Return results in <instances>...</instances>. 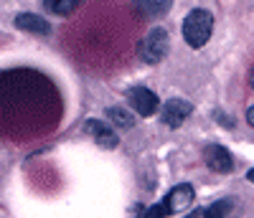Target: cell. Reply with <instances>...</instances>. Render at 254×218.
Wrapping results in <instances>:
<instances>
[{
    "label": "cell",
    "instance_id": "cell-2",
    "mask_svg": "<svg viewBox=\"0 0 254 218\" xmlns=\"http://www.w3.org/2000/svg\"><path fill=\"white\" fill-rule=\"evenodd\" d=\"M168 46H171V43H168V33H165L163 28H153L150 33L140 41L137 54H140V58H142L145 63H158V61L165 58Z\"/></svg>",
    "mask_w": 254,
    "mask_h": 218
},
{
    "label": "cell",
    "instance_id": "cell-12",
    "mask_svg": "<svg viewBox=\"0 0 254 218\" xmlns=\"http://www.w3.org/2000/svg\"><path fill=\"white\" fill-rule=\"evenodd\" d=\"M107 117H110V122L117 124L120 129H130V127L135 124V117H132L130 112H125L122 107H110V109H107Z\"/></svg>",
    "mask_w": 254,
    "mask_h": 218
},
{
    "label": "cell",
    "instance_id": "cell-13",
    "mask_svg": "<svg viewBox=\"0 0 254 218\" xmlns=\"http://www.w3.org/2000/svg\"><path fill=\"white\" fill-rule=\"evenodd\" d=\"M165 216H168V208H165V203H158V206H153V208H147L142 218H165Z\"/></svg>",
    "mask_w": 254,
    "mask_h": 218
},
{
    "label": "cell",
    "instance_id": "cell-15",
    "mask_svg": "<svg viewBox=\"0 0 254 218\" xmlns=\"http://www.w3.org/2000/svg\"><path fill=\"white\" fill-rule=\"evenodd\" d=\"M247 178H249V180H252V183H254V167H252V170H249V172H247Z\"/></svg>",
    "mask_w": 254,
    "mask_h": 218
},
{
    "label": "cell",
    "instance_id": "cell-17",
    "mask_svg": "<svg viewBox=\"0 0 254 218\" xmlns=\"http://www.w3.org/2000/svg\"><path fill=\"white\" fill-rule=\"evenodd\" d=\"M252 86H254V71H252Z\"/></svg>",
    "mask_w": 254,
    "mask_h": 218
},
{
    "label": "cell",
    "instance_id": "cell-1",
    "mask_svg": "<svg viewBox=\"0 0 254 218\" xmlns=\"http://www.w3.org/2000/svg\"><path fill=\"white\" fill-rule=\"evenodd\" d=\"M211 31H214V15L203 8L190 10L183 20V38L190 49H203L211 38Z\"/></svg>",
    "mask_w": 254,
    "mask_h": 218
},
{
    "label": "cell",
    "instance_id": "cell-8",
    "mask_svg": "<svg viewBox=\"0 0 254 218\" xmlns=\"http://www.w3.org/2000/svg\"><path fill=\"white\" fill-rule=\"evenodd\" d=\"M15 26H18L20 31L38 33V36H49V33H51L49 20H44V18L36 15V13H20V15H15Z\"/></svg>",
    "mask_w": 254,
    "mask_h": 218
},
{
    "label": "cell",
    "instance_id": "cell-14",
    "mask_svg": "<svg viewBox=\"0 0 254 218\" xmlns=\"http://www.w3.org/2000/svg\"><path fill=\"white\" fill-rule=\"evenodd\" d=\"M247 122L254 127V107H252V109H247Z\"/></svg>",
    "mask_w": 254,
    "mask_h": 218
},
{
    "label": "cell",
    "instance_id": "cell-9",
    "mask_svg": "<svg viewBox=\"0 0 254 218\" xmlns=\"http://www.w3.org/2000/svg\"><path fill=\"white\" fill-rule=\"evenodd\" d=\"M89 135H92L102 147H107V150L117 147V135L112 132V127H110V124H104V122L92 119V122H89Z\"/></svg>",
    "mask_w": 254,
    "mask_h": 218
},
{
    "label": "cell",
    "instance_id": "cell-11",
    "mask_svg": "<svg viewBox=\"0 0 254 218\" xmlns=\"http://www.w3.org/2000/svg\"><path fill=\"white\" fill-rule=\"evenodd\" d=\"M81 0H44V5L49 13L54 15H71L76 8H79Z\"/></svg>",
    "mask_w": 254,
    "mask_h": 218
},
{
    "label": "cell",
    "instance_id": "cell-5",
    "mask_svg": "<svg viewBox=\"0 0 254 218\" xmlns=\"http://www.w3.org/2000/svg\"><path fill=\"white\" fill-rule=\"evenodd\" d=\"M203 160H206V165L214 172H231V170H234V160H231L229 150L216 145V142L203 147Z\"/></svg>",
    "mask_w": 254,
    "mask_h": 218
},
{
    "label": "cell",
    "instance_id": "cell-10",
    "mask_svg": "<svg viewBox=\"0 0 254 218\" xmlns=\"http://www.w3.org/2000/svg\"><path fill=\"white\" fill-rule=\"evenodd\" d=\"M135 5L145 18H158V15H165L171 10L173 0H135Z\"/></svg>",
    "mask_w": 254,
    "mask_h": 218
},
{
    "label": "cell",
    "instance_id": "cell-6",
    "mask_svg": "<svg viewBox=\"0 0 254 218\" xmlns=\"http://www.w3.org/2000/svg\"><path fill=\"white\" fill-rule=\"evenodd\" d=\"M193 198H196V190H193V185H188V183H178L171 193L165 195V208H168V213H178V211H186L190 203H193Z\"/></svg>",
    "mask_w": 254,
    "mask_h": 218
},
{
    "label": "cell",
    "instance_id": "cell-16",
    "mask_svg": "<svg viewBox=\"0 0 254 218\" xmlns=\"http://www.w3.org/2000/svg\"><path fill=\"white\" fill-rule=\"evenodd\" d=\"M188 218H201V213H198V211H196V213H190V216H188Z\"/></svg>",
    "mask_w": 254,
    "mask_h": 218
},
{
    "label": "cell",
    "instance_id": "cell-4",
    "mask_svg": "<svg viewBox=\"0 0 254 218\" xmlns=\"http://www.w3.org/2000/svg\"><path fill=\"white\" fill-rule=\"evenodd\" d=\"M190 112H193L190 102H186V99H171V102H165V104H163V109H160V119H163L168 127H181Z\"/></svg>",
    "mask_w": 254,
    "mask_h": 218
},
{
    "label": "cell",
    "instance_id": "cell-3",
    "mask_svg": "<svg viewBox=\"0 0 254 218\" xmlns=\"http://www.w3.org/2000/svg\"><path fill=\"white\" fill-rule=\"evenodd\" d=\"M127 102L140 117H153L158 112V97L150 89H145V86H132L127 92Z\"/></svg>",
    "mask_w": 254,
    "mask_h": 218
},
{
    "label": "cell",
    "instance_id": "cell-7",
    "mask_svg": "<svg viewBox=\"0 0 254 218\" xmlns=\"http://www.w3.org/2000/svg\"><path fill=\"white\" fill-rule=\"evenodd\" d=\"M242 213V203L234 201V198H224V201H216V203H211L201 218H239Z\"/></svg>",
    "mask_w": 254,
    "mask_h": 218
}]
</instances>
